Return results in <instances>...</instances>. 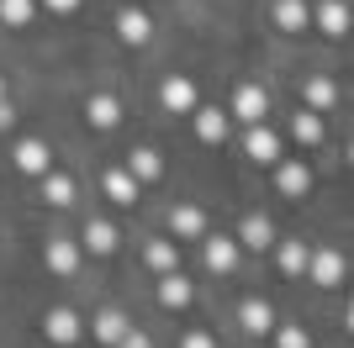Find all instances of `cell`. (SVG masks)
<instances>
[{"mask_svg": "<svg viewBox=\"0 0 354 348\" xmlns=\"http://www.w3.org/2000/svg\"><path fill=\"white\" fill-rule=\"evenodd\" d=\"M85 116H90V127H117V122H122V101H117V95H90V101H85Z\"/></svg>", "mask_w": 354, "mask_h": 348, "instance_id": "9c48e42d", "label": "cell"}, {"mask_svg": "<svg viewBox=\"0 0 354 348\" xmlns=\"http://www.w3.org/2000/svg\"><path fill=\"white\" fill-rule=\"evenodd\" d=\"M185 348H217V343H212L207 333H191V338H185Z\"/></svg>", "mask_w": 354, "mask_h": 348, "instance_id": "1f68e13d", "label": "cell"}, {"mask_svg": "<svg viewBox=\"0 0 354 348\" xmlns=\"http://www.w3.org/2000/svg\"><path fill=\"white\" fill-rule=\"evenodd\" d=\"M111 348H153V343H148L143 333H133V327H127V333H122V338H117V343H111Z\"/></svg>", "mask_w": 354, "mask_h": 348, "instance_id": "f546056e", "label": "cell"}, {"mask_svg": "<svg viewBox=\"0 0 354 348\" xmlns=\"http://www.w3.org/2000/svg\"><path fill=\"white\" fill-rule=\"evenodd\" d=\"M148 264H153L159 275H169V269L180 264V248L169 243V238H153V243H148Z\"/></svg>", "mask_w": 354, "mask_h": 348, "instance_id": "603a6c76", "label": "cell"}, {"mask_svg": "<svg viewBox=\"0 0 354 348\" xmlns=\"http://www.w3.org/2000/svg\"><path fill=\"white\" fill-rule=\"evenodd\" d=\"M43 259H48L53 275H74V269H80V243H74V238H53Z\"/></svg>", "mask_w": 354, "mask_h": 348, "instance_id": "52a82bcc", "label": "cell"}, {"mask_svg": "<svg viewBox=\"0 0 354 348\" xmlns=\"http://www.w3.org/2000/svg\"><path fill=\"white\" fill-rule=\"evenodd\" d=\"M196 137H201V143H222V137H227V111H201V106H196Z\"/></svg>", "mask_w": 354, "mask_h": 348, "instance_id": "9a60e30c", "label": "cell"}, {"mask_svg": "<svg viewBox=\"0 0 354 348\" xmlns=\"http://www.w3.org/2000/svg\"><path fill=\"white\" fill-rule=\"evenodd\" d=\"M317 27H323L328 37H344V32H349V6H339V0H323V6H317Z\"/></svg>", "mask_w": 354, "mask_h": 348, "instance_id": "ac0fdd59", "label": "cell"}, {"mask_svg": "<svg viewBox=\"0 0 354 348\" xmlns=\"http://www.w3.org/2000/svg\"><path fill=\"white\" fill-rule=\"evenodd\" d=\"M0 101H6V79H0Z\"/></svg>", "mask_w": 354, "mask_h": 348, "instance_id": "836d02e7", "label": "cell"}, {"mask_svg": "<svg viewBox=\"0 0 354 348\" xmlns=\"http://www.w3.org/2000/svg\"><path fill=\"white\" fill-rule=\"evenodd\" d=\"M159 101L169 106V111H196V85L185 79V74H169L159 85Z\"/></svg>", "mask_w": 354, "mask_h": 348, "instance_id": "277c9868", "label": "cell"}, {"mask_svg": "<svg viewBox=\"0 0 354 348\" xmlns=\"http://www.w3.org/2000/svg\"><path fill=\"white\" fill-rule=\"evenodd\" d=\"M48 11H59V16H69V11H80V0H43Z\"/></svg>", "mask_w": 354, "mask_h": 348, "instance_id": "4dcf8cb0", "label": "cell"}, {"mask_svg": "<svg viewBox=\"0 0 354 348\" xmlns=\"http://www.w3.org/2000/svg\"><path fill=\"white\" fill-rule=\"evenodd\" d=\"M16 169H21V174H48V169H53V153H48V143H37V137H21V143H16Z\"/></svg>", "mask_w": 354, "mask_h": 348, "instance_id": "3957f363", "label": "cell"}, {"mask_svg": "<svg viewBox=\"0 0 354 348\" xmlns=\"http://www.w3.org/2000/svg\"><path fill=\"white\" fill-rule=\"evenodd\" d=\"M243 153H249L254 164H275L281 159V137L265 127V122H249V137H243Z\"/></svg>", "mask_w": 354, "mask_h": 348, "instance_id": "6da1fadb", "label": "cell"}, {"mask_svg": "<svg viewBox=\"0 0 354 348\" xmlns=\"http://www.w3.org/2000/svg\"><path fill=\"white\" fill-rule=\"evenodd\" d=\"M201 253H207L212 275H233V269H238V243H233V238H207Z\"/></svg>", "mask_w": 354, "mask_h": 348, "instance_id": "8992f818", "label": "cell"}, {"mask_svg": "<svg viewBox=\"0 0 354 348\" xmlns=\"http://www.w3.org/2000/svg\"><path fill=\"white\" fill-rule=\"evenodd\" d=\"M238 243H243V248H270V243H275V227H270L265 217H243V227H238Z\"/></svg>", "mask_w": 354, "mask_h": 348, "instance_id": "ffe728a7", "label": "cell"}, {"mask_svg": "<svg viewBox=\"0 0 354 348\" xmlns=\"http://www.w3.org/2000/svg\"><path fill=\"white\" fill-rule=\"evenodd\" d=\"M307 275L317 280V285H339V280H344V253H333V248L312 253V259H307Z\"/></svg>", "mask_w": 354, "mask_h": 348, "instance_id": "ba28073f", "label": "cell"}, {"mask_svg": "<svg viewBox=\"0 0 354 348\" xmlns=\"http://www.w3.org/2000/svg\"><path fill=\"white\" fill-rule=\"evenodd\" d=\"M275 348H312L307 327H275Z\"/></svg>", "mask_w": 354, "mask_h": 348, "instance_id": "f1b7e54d", "label": "cell"}, {"mask_svg": "<svg viewBox=\"0 0 354 348\" xmlns=\"http://www.w3.org/2000/svg\"><path fill=\"white\" fill-rule=\"evenodd\" d=\"M122 333H127V317H122V311H111V306H106L101 317H95V338H101V343H117Z\"/></svg>", "mask_w": 354, "mask_h": 348, "instance_id": "4316f807", "label": "cell"}, {"mask_svg": "<svg viewBox=\"0 0 354 348\" xmlns=\"http://www.w3.org/2000/svg\"><path fill=\"white\" fill-rule=\"evenodd\" d=\"M312 21V11L301 6V0H275V27L281 32H301Z\"/></svg>", "mask_w": 354, "mask_h": 348, "instance_id": "d6986e66", "label": "cell"}, {"mask_svg": "<svg viewBox=\"0 0 354 348\" xmlns=\"http://www.w3.org/2000/svg\"><path fill=\"white\" fill-rule=\"evenodd\" d=\"M117 37H122V43H133V48H143L148 37H153V21H148L143 11H122L117 16Z\"/></svg>", "mask_w": 354, "mask_h": 348, "instance_id": "30bf717a", "label": "cell"}, {"mask_svg": "<svg viewBox=\"0 0 354 348\" xmlns=\"http://www.w3.org/2000/svg\"><path fill=\"white\" fill-rule=\"evenodd\" d=\"M127 164H133V169H127V174H133L138 185H143V180H159V169H164L153 148H138V153H133V159H127Z\"/></svg>", "mask_w": 354, "mask_h": 348, "instance_id": "d4e9b609", "label": "cell"}, {"mask_svg": "<svg viewBox=\"0 0 354 348\" xmlns=\"http://www.w3.org/2000/svg\"><path fill=\"white\" fill-rule=\"evenodd\" d=\"M275 259H281V269H286V275H307V259H312V253H307V243L286 238V243L275 248Z\"/></svg>", "mask_w": 354, "mask_h": 348, "instance_id": "44dd1931", "label": "cell"}, {"mask_svg": "<svg viewBox=\"0 0 354 348\" xmlns=\"http://www.w3.org/2000/svg\"><path fill=\"white\" fill-rule=\"evenodd\" d=\"M275 185H281L286 195H307L312 190V169L307 164H281V169H275Z\"/></svg>", "mask_w": 354, "mask_h": 348, "instance_id": "2e32d148", "label": "cell"}, {"mask_svg": "<svg viewBox=\"0 0 354 348\" xmlns=\"http://www.w3.org/2000/svg\"><path fill=\"white\" fill-rule=\"evenodd\" d=\"M43 201L48 206H69L74 201V180H69V174H48V180H43Z\"/></svg>", "mask_w": 354, "mask_h": 348, "instance_id": "484cf974", "label": "cell"}, {"mask_svg": "<svg viewBox=\"0 0 354 348\" xmlns=\"http://www.w3.org/2000/svg\"><path fill=\"white\" fill-rule=\"evenodd\" d=\"M191 280L185 275H175V269H169V275L159 280V306H169V311H180V306H191Z\"/></svg>", "mask_w": 354, "mask_h": 348, "instance_id": "8fae6325", "label": "cell"}, {"mask_svg": "<svg viewBox=\"0 0 354 348\" xmlns=\"http://www.w3.org/2000/svg\"><path fill=\"white\" fill-rule=\"evenodd\" d=\"M43 333L53 338V343H74V338L85 333V327H80V317H74L69 306H53V311L43 317Z\"/></svg>", "mask_w": 354, "mask_h": 348, "instance_id": "5b68a950", "label": "cell"}, {"mask_svg": "<svg viewBox=\"0 0 354 348\" xmlns=\"http://www.w3.org/2000/svg\"><path fill=\"white\" fill-rule=\"evenodd\" d=\"M238 322H243V333H270L275 327V311L265 301H243L238 306Z\"/></svg>", "mask_w": 354, "mask_h": 348, "instance_id": "e0dca14e", "label": "cell"}, {"mask_svg": "<svg viewBox=\"0 0 354 348\" xmlns=\"http://www.w3.org/2000/svg\"><path fill=\"white\" fill-rule=\"evenodd\" d=\"M37 16V0H0V21L6 27H32Z\"/></svg>", "mask_w": 354, "mask_h": 348, "instance_id": "7402d4cb", "label": "cell"}, {"mask_svg": "<svg viewBox=\"0 0 354 348\" xmlns=\"http://www.w3.org/2000/svg\"><path fill=\"white\" fill-rule=\"evenodd\" d=\"M11 122H16V111H11L6 101H0V132H11Z\"/></svg>", "mask_w": 354, "mask_h": 348, "instance_id": "d6a6232c", "label": "cell"}, {"mask_svg": "<svg viewBox=\"0 0 354 348\" xmlns=\"http://www.w3.org/2000/svg\"><path fill=\"white\" fill-rule=\"evenodd\" d=\"M333 101H339L333 79H312V85H307V111H328Z\"/></svg>", "mask_w": 354, "mask_h": 348, "instance_id": "83f0119b", "label": "cell"}, {"mask_svg": "<svg viewBox=\"0 0 354 348\" xmlns=\"http://www.w3.org/2000/svg\"><path fill=\"white\" fill-rule=\"evenodd\" d=\"M85 248L90 253H111V248H117V227H111V222H90L85 227Z\"/></svg>", "mask_w": 354, "mask_h": 348, "instance_id": "cb8c5ba5", "label": "cell"}, {"mask_svg": "<svg viewBox=\"0 0 354 348\" xmlns=\"http://www.w3.org/2000/svg\"><path fill=\"white\" fill-rule=\"evenodd\" d=\"M169 238H207V217L196 206H180L175 217H169Z\"/></svg>", "mask_w": 354, "mask_h": 348, "instance_id": "5bb4252c", "label": "cell"}, {"mask_svg": "<svg viewBox=\"0 0 354 348\" xmlns=\"http://www.w3.org/2000/svg\"><path fill=\"white\" fill-rule=\"evenodd\" d=\"M101 185H106V195H111L117 206H133V201H138V180H133L127 169H106Z\"/></svg>", "mask_w": 354, "mask_h": 348, "instance_id": "4fadbf2b", "label": "cell"}, {"mask_svg": "<svg viewBox=\"0 0 354 348\" xmlns=\"http://www.w3.org/2000/svg\"><path fill=\"white\" fill-rule=\"evenodd\" d=\"M291 137L301 148H317L323 143V111H296L291 116Z\"/></svg>", "mask_w": 354, "mask_h": 348, "instance_id": "7c38bea8", "label": "cell"}, {"mask_svg": "<svg viewBox=\"0 0 354 348\" xmlns=\"http://www.w3.org/2000/svg\"><path fill=\"white\" fill-rule=\"evenodd\" d=\"M265 111H270V95L259 85H238L233 90V116L238 122H265Z\"/></svg>", "mask_w": 354, "mask_h": 348, "instance_id": "7a4b0ae2", "label": "cell"}]
</instances>
